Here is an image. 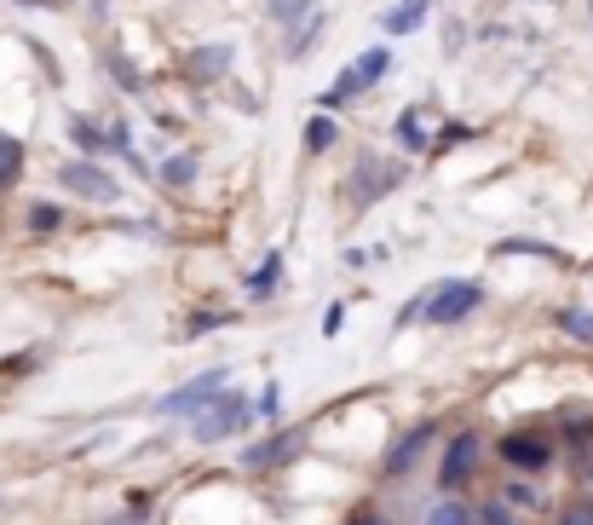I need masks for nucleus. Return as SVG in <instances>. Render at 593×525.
I'll use <instances>...</instances> for the list:
<instances>
[{"label":"nucleus","mask_w":593,"mask_h":525,"mask_svg":"<svg viewBox=\"0 0 593 525\" xmlns=\"http://www.w3.org/2000/svg\"><path fill=\"white\" fill-rule=\"evenodd\" d=\"M305 7H312V0H271V18H277V23H294Z\"/></svg>","instance_id":"obj_23"},{"label":"nucleus","mask_w":593,"mask_h":525,"mask_svg":"<svg viewBox=\"0 0 593 525\" xmlns=\"http://www.w3.org/2000/svg\"><path fill=\"white\" fill-rule=\"evenodd\" d=\"M587 480H593V462H587Z\"/></svg>","instance_id":"obj_29"},{"label":"nucleus","mask_w":593,"mask_h":525,"mask_svg":"<svg viewBox=\"0 0 593 525\" xmlns=\"http://www.w3.org/2000/svg\"><path fill=\"white\" fill-rule=\"evenodd\" d=\"M162 180H168V185H191V180H196V157H173V162H162Z\"/></svg>","instance_id":"obj_18"},{"label":"nucleus","mask_w":593,"mask_h":525,"mask_svg":"<svg viewBox=\"0 0 593 525\" xmlns=\"http://www.w3.org/2000/svg\"><path fill=\"white\" fill-rule=\"evenodd\" d=\"M478 450L484 439L478 433H455L444 444V462H438V491H455V485H467L473 480V462H478Z\"/></svg>","instance_id":"obj_4"},{"label":"nucleus","mask_w":593,"mask_h":525,"mask_svg":"<svg viewBox=\"0 0 593 525\" xmlns=\"http://www.w3.org/2000/svg\"><path fill=\"white\" fill-rule=\"evenodd\" d=\"M341 323H346V307H328L323 312V335H341Z\"/></svg>","instance_id":"obj_24"},{"label":"nucleus","mask_w":593,"mask_h":525,"mask_svg":"<svg viewBox=\"0 0 593 525\" xmlns=\"http://www.w3.org/2000/svg\"><path fill=\"white\" fill-rule=\"evenodd\" d=\"M427 444H432V421H416V428H409V439L392 444V457H386V473H392V480H398V473H409V462H416Z\"/></svg>","instance_id":"obj_9"},{"label":"nucleus","mask_w":593,"mask_h":525,"mask_svg":"<svg viewBox=\"0 0 593 525\" xmlns=\"http://www.w3.org/2000/svg\"><path fill=\"white\" fill-rule=\"evenodd\" d=\"M18 7H46V0H18Z\"/></svg>","instance_id":"obj_27"},{"label":"nucleus","mask_w":593,"mask_h":525,"mask_svg":"<svg viewBox=\"0 0 593 525\" xmlns=\"http://www.w3.org/2000/svg\"><path fill=\"white\" fill-rule=\"evenodd\" d=\"M282 289V255H266V266L248 278V300H271Z\"/></svg>","instance_id":"obj_13"},{"label":"nucleus","mask_w":593,"mask_h":525,"mask_svg":"<svg viewBox=\"0 0 593 525\" xmlns=\"http://www.w3.org/2000/svg\"><path fill=\"white\" fill-rule=\"evenodd\" d=\"M564 335H576V341H593V312H564Z\"/></svg>","instance_id":"obj_21"},{"label":"nucleus","mask_w":593,"mask_h":525,"mask_svg":"<svg viewBox=\"0 0 593 525\" xmlns=\"http://www.w3.org/2000/svg\"><path fill=\"white\" fill-rule=\"evenodd\" d=\"M421 23H427V0H403V7L386 12V30L392 35H409V30H421Z\"/></svg>","instance_id":"obj_14"},{"label":"nucleus","mask_w":593,"mask_h":525,"mask_svg":"<svg viewBox=\"0 0 593 525\" xmlns=\"http://www.w3.org/2000/svg\"><path fill=\"white\" fill-rule=\"evenodd\" d=\"M380 185H392V173H386V168H375V162H364V168H357V180H352V208H369L375 203V196H386Z\"/></svg>","instance_id":"obj_10"},{"label":"nucleus","mask_w":593,"mask_h":525,"mask_svg":"<svg viewBox=\"0 0 593 525\" xmlns=\"http://www.w3.org/2000/svg\"><path fill=\"white\" fill-rule=\"evenodd\" d=\"M230 69V46H196V58H191V75L196 82H214V75Z\"/></svg>","instance_id":"obj_12"},{"label":"nucleus","mask_w":593,"mask_h":525,"mask_svg":"<svg viewBox=\"0 0 593 525\" xmlns=\"http://www.w3.org/2000/svg\"><path fill=\"white\" fill-rule=\"evenodd\" d=\"M352 525H386V519H375V514H364V519H352Z\"/></svg>","instance_id":"obj_26"},{"label":"nucleus","mask_w":593,"mask_h":525,"mask_svg":"<svg viewBox=\"0 0 593 525\" xmlns=\"http://www.w3.org/2000/svg\"><path fill=\"white\" fill-rule=\"evenodd\" d=\"M69 139L82 144V157H105L110 150V128H98V121H87V116H69Z\"/></svg>","instance_id":"obj_11"},{"label":"nucleus","mask_w":593,"mask_h":525,"mask_svg":"<svg viewBox=\"0 0 593 525\" xmlns=\"http://www.w3.org/2000/svg\"><path fill=\"white\" fill-rule=\"evenodd\" d=\"M484 307V283H473V278H455V283H438V294L432 300H421V312L438 323V330H450V323H461V318H473Z\"/></svg>","instance_id":"obj_1"},{"label":"nucleus","mask_w":593,"mask_h":525,"mask_svg":"<svg viewBox=\"0 0 593 525\" xmlns=\"http://www.w3.org/2000/svg\"><path fill=\"white\" fill-rule=\"evenodd\" d=\"M18 168H23V144L12 133H0V191L18 180Z\"/></svg>","instance_id":"obj_15"},{"label":"nucleus","mask_w":593,"mask_h":525,"mask_svg":"<svg viewBox=\"0 0 593 525\" xmlns=\"http://www.w3.org/2000/svg\"><path fill=\"white\" fill-rule=\"evenodd\" d=\"M427 525H473V514L461 508V503H438V508L427 514Z\"/></svg>","instance_id":"obj_19"},{"label":"nucleus","mask_w":593,"mask_h":525,"mask_svg":"<svg viewBox=\"0 0 593 525\" xmlns=\"http://www.w3.org/2000/svg\"><path fill=\"white\" fill-rule=\"evenodd\" d=\"M328 144H334V121L312 116V121H305V150H328Z\"/></svg>","instance_id":"obj_17"},{"label":"nucleus","mask_w":593,"mask_h":525,"mask_svg":"<svg viewBox=\"0 0 593 525\" xmlns=\"http://www.w3.org/2000/svg\"><path fill=\"white\" fill-rule=\"evenodd\" d=\"M587 18H593V0H587Z\"/></svg>","instance_id":"obj_28"},{"label":"nucleus","mask_w":593,"mask_h":525,"mask_svg":"<svg viewBox=\"0 0 593 525\" xmlns=\"http://www.w3.org/2000/svg\"><path fill=\"white\" fill-rule=\"evenodd\" d=\"M478 525H513V514H507V508H484Z\"/></svg>","instance_id":"obj_25"},{"label":"nucleus","mask_w":593,"mask_h":525,"mask_svg":"<svg viewBox=\"0 0 593 525\" xmlns=\"http://www.w3.org/2000/svg\"><path fill=\"white\" fill-rule=\"evenodd\" d=\"M386 64H392V53H386V46H369V53L357 58V64H346V69H341V82H334V87L323 93V105H328V110H341L346 98H357L364 87H375V82H380Z\"/></svg>","instance_id":"obj_2"},{"label":"nucleus","mask_w":593,"mask_h":525,"mask_svg":"<svg viewBox=\"0 0 593 525\" xmlns=\"http://www.w3.org/2000/svg\"><path fill=\"white\" fill-rule=\"evenodd\" d=\"M58 225H64V214L53 203H35L30 208V232H58Z\"/></svg>","instance_id":"obj_20"},{"label":"nucleus","mask_w":593,"mask_h":525,"mask_svg":"<svg viewBox=\"0 0 593 525\" xmlns=\"http://www.w3.org/2000/svg\"><path fill=\"white\" fill-rule=\"evenodd\" d=\"M300 428L294 433H277V439H266V444H248V457H242V468H254V473H266V468H277V462H289L294 450H300Z\"/></svg>","instance_id":"obj_8"},{"label":"nucleus","mask_w":593,"mask_h":525,"mask_svg":"<svg viewBox=\"0 0 593 525\" xmlns=\"http://www.w3.org/2000/svg\"><path fill=\"white\" fill-rule=\"evenodd\" d=\"M559 525H593V496H576V503L559 514Z\"/></svg>","instance_id":"obj_22"},{"label":"nucleus","mask_w":593,"mask_h":525,"mask_svg":"<svg viewBox=\"0 0 593 525\" xmlns=\"http://www.w3.org/2000/svg\"><path fill=\"white\" fill-rule=\"evenodd\" d=\"M398 139H403V150H427V133H421V116L416 110L398 116Z\"/></svg>","instance_id":"obj_16"},{"label":"nucleus","mask_w":593,"mask_h":525,"mask_svg":"<svg viewBox=\"0 0 593 525\" xmlns=\"http://www.w3.org/2000/svg\"><path fill=\"white\" fill-rule=\"evenodd\" d=\"M225 375H230V369H202L196 382H185L179 393H168L157 410H162V416H191V410H202L208 398H219V393H225Z\"/></svg>","instance_id":"obj_5"},{"label":"nucleus","mask_w":593,"mask_h":525,"mask_svg":"<svg viewBox=\"0 0 593 525\" xmlns=\"http://www.w3.org/2000/svg\"><path fill=\"white\" fill-rule=\"evenodd\" d=\"M237 428H248V398H242V393H225V405H219V410H214V405L202 410L191 433H196L202 444H219V439H230Z\"/></svg>","instance_id":"obj_3"},{"label":"nucleus","mask_w":593,"mask_h":525,"mask_svg":"<svg viewBox=\"0 0 593 525\" xmlns=\"http://www.w3.org/2000/svg\"><path fill=\"white\" fill-rule=\"evenodd\" d=\"M502 462L519 468V473H541V468L553 462V439H541V433H507L502 439Z\"/></svg>","instance_id":"obj_7"},{"label":"nucleus","mask_w":593,"mask_h":525,"mask_svg":"<svg viewBox=\"0 0 593 525\" xmlns=\"http://www.w3.org/2000/svg\"><path fill=\"white\" fill-rule=\"evenodd\" d=\"M58 180H64V191L87 196V203H116V196H121V185L110 180L105 168H93L87 157H82V162H64V173H58Z\"/></svg>","instance_id":"obj_6"}]
</instances>
